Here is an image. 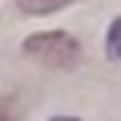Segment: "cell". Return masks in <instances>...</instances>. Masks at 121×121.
Segmentation results:
<instances>
[{
	"label": "cell",
	"instance_id": "cell-3",
	"mask_svg": "<svg viewBox=\"0 0 121 121\" xmlns=\"http://www.w3.org/2000/svg\"><path fill=\"white\" fill-rule=\"evenodd\" d=\"M108 55L113 60H121V18L111 24V32H108Z\"/></svg>",
	"mask_w": 121,
	"mask_h": 121
},
{
	"label": "cell",
	"instance_id": "cell-1",
	"mask_svg": "<svg viewBox=\"0 0 121 121\" xmlns=\"http://www.w3.org/2000/svg\"><path fill=\"white\" fill-rule=\"evenodd\" d=\"M24 53L39 60L48 69H74L82 58V48L66 32H42L32 34L24 42Z\"/></svg>",
	"mask_w": 121,
	"mask_h": 121
},
{
	"label": "cell",
	"instance_id": "cell-2",
	"mask_svg": "<svg viewBox=\"0 0 121 121\" xmlns=\"http://www.w3.org/2000/svg\"><path fill=\"white\" fill-rule=\"evenodd\" d=\"M66 0H18V5H21L26 13H50L55 8H60Z\"/></svg>",
	"mask_w": 121,
	"mask_h": 121
},
{
	"label": "cell",
	"instance_id": "cell-5",
	"mask_svg": "<svg viewBox=\"0 0 121 121\" xmlns=\"http://www.w3.org/2000/svg\"><path fill=\"white\" fill-rule=\"evenodd\" d=\"M50 121H76V118H66V116H58V118H50Z\"/></svg>",
	"mask_w": 121,
	"mask_h": 121
},
{
	"label": "cell",
	"instance_id": "cell-4",
	"mask_svg": "<svg viewBox=\"0 0 121 121\" xmlns=\"http://www.w3.org/2000/svg\"><path fill=\"white\" fill-rule=\"evenodd\" d=\"M11 100H0V121H11Z\"/></svg>",
	"mask_w": 121,
	"mask_h": 121
}]
</instances>
